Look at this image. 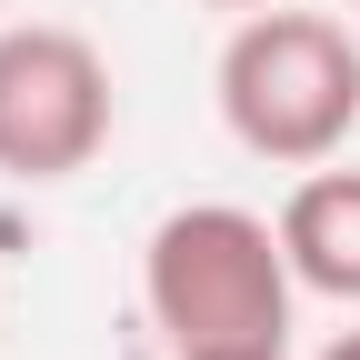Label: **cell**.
<instances>
[{
  "instance_id": "3",
  "label": "cell",
  "mask_w": 360,
  "mask_h": 360,
  "mask_svg": "<svg viewBox=\"0 0 360 360\" xmlns=\"http://www.w3.org/2000/svg\"><path fill=\"white\" fill-rule=\"evenodd\" d=\"M110 60L70 20L0 30V180H80L110 150Z\"/></svg>"
},
{
  "instance_id": "1",
  "label": "cell",
  "mask_w": 360,
  "mask_h": 360,
  "mask_svg": "<svg viewBox=\"0 0 360 360\" xmlns=\"http://www.w3.org/2000/svg\"><path fill=\"white\" fill-rule=\"evenodd\" d=\"M220 120L270 170H321L360 130V40L330 11H240L220 40Z\"/></svg>"
},
{
  "instance_id": "8",
  "label": "cell",
  "mask_w": 360,
  "mask_h": 360,
  "mask_svg": "<svg viewBox=\"0 0 360 360\" xmlns=\"http://www.w3.org/2000/svg\"><path fill=\"white\" fill-rule=\"evenodd\" d=\"M350 11H360V0H350Z\"/></svg>"
},
{
  "instance_id": "4",
  "label": "cell",
  "mask_w": 360,
  "mask_h": 360,
  "mask_svg": "<svg viewBox=\"0 0 360 360\" xmlns=\"http://www.w3.org/2000/svg\"><path fill=\"white\" fill-rule=\"evenodd\" d=\"M281 250L300 270V290L321 300H360V170H310L281 200Z\"/></svg>"
},
{
  "instance_id": "6",
  "label": "cell",
  "mask_w": 360,
  "mask_h": 360,
  "mask_svg": "<svg viewBox=\"0 0 360 360\" xmlns=\"http://www.w3.org/2000/svg\"><path fill=\"white\" fill-rule=\"evenodd\" d=\"M321 360H360V330H340V340H330V350H321Z\"/></svg>"
},
{
  "instance_id": "5",
  "label": "cell",
  "mask_w": 360,
  "mask_h": 360,
  "mask_svg": "<svg viewBox=\"0 0 360 360\" xmlns=\"http://www.w3.org/2000/svg\"><path fill=\"white\" fill-rule=\"evenodd\" d=\"M170 360H290L281 340H231V350H170Z\"/></svg>"
},
{
  "instance_id": "2",
  "label": "cell",
  "mask_w": 360,
  "mask_h": 360,
  "mask_svg": "<svg viewBox=\"0 0 360 360\" xmlns=\"http://www.w3.org/2000/svg\"><path fill=\"white\" fill-rule=\"evenodd\" d=\"M300 270L281 250V220L240 200H191L141 240V300L170 350H231V340H290Z\"/></svg>"
},
{
  "instance_id": "7",
  "label": "cell",
  "mask_w": 360,
  "mask_h": 360,
  "mask_svg": "<svg viewBox=\"0 0 360 360\" xmlns=\"http://www.w3.org/2000/svg\"><path fill=\"white\" fill-rule=\"evenodd\" d=\"M210 11H270V0H210Z\"/></svg>"
}]
</instances>
